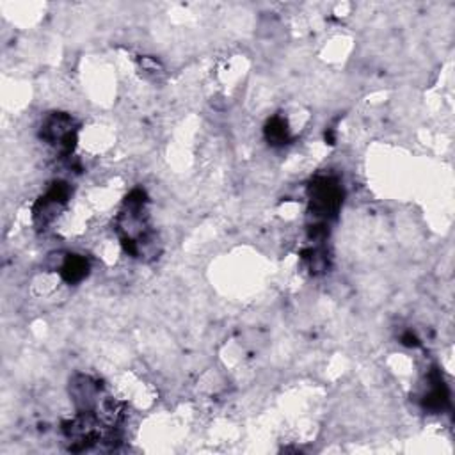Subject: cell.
<instances>
[{"label": "cell", "mask_w": 455, "mask_h": 455, "mask_svg": "<svg viewBox=\"0 0 455 455\" xmlns=\"http://www.w3.org/2000/svg\"><path fill=\"white\" fill-rule=\"evenodd\" d=\"M342 187L333 178H318L311 185V205L317 215L335 214L342 205Z\"/></svg>", "instance_id": "cell-1"}, {"label": "cell", "mask_w": 455, "mask_h": 455, "mask_svg": "<svg viewBox=\"0 0 455 455\" xmlns=\"http://www.w3.org/2000/svg\"><path fill=\"white\" fill-rule=\"evenodd\" d=\"M265 137L271 144H287L290 141V130L283 118H272L265 126Z\"/></svg>", "instance_id": "cell-3"}, {"label": "cell", "mask_w": 455, "mask_h": 455, "mask_svg": "<svg viewBox=\"0 0 455 455\" xmlns=\"http://www.w3.org/2000/svg\"><path fill=\"white\" fill-rule=\"evenodd\" d=\"M402 344L408 345V347H418V345H420V340L412 335L411 331H409V333H406V335L402 336Z\"/></svg>", "instance_id": "cell-4"}, {"label": "cell", "mask_w": 455, "mask_h": 455, "mask_svg": "<svg viewBox=\"0 0 455 455\" xmlns=\"http://www.w3.org/2000/svg\"><path fill=\"white\" fill-rule=\"evenodd\" d=\"M87 272H89V263H87L86 258L77 256V254L66 258L63 267H60V276L69 285L82 281L87 276Z\"/></svg>", "instance_id": "cell-2"}]
</instances>
